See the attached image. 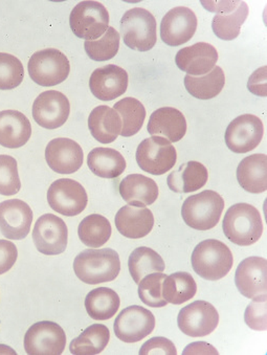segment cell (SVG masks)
Listing matches in <instances>:
<instances>
[{
	"mask_svg": "<svg viewBox=\"0 0 267 355\" xmlns=\"http://www.w3.org/2000/svg\"><path fill=\"white\" fill-rule=\"evenodd\" d=\"M74 270L78 279L86 284L112 282L120 274V257L112 248L86 250L76 257Z\"/></svg>",
	"mask_w": 267,
	"mask_h": 355,
	"instance_id": "6da1fadb",
	"label": "cell"
},
{
	"mask_svg": "<svg viewBox=\"0 0 267 355\" xmlns=\"http://www.w3.org/2000/svg\"><path fill=\"white\" fill-rule=\"evenodd\" d=\"M191 263L194 272L201 278L218 281L225 278L233 268V254L223 242L207 239L194 248Z\"/></svg>",
	"mask_w": 267,
	"mask_h": 355,
	"instance_id": "7a4b0ae2",
	"label": "cell"
},
{
	"mask_svg": "<svg viewBox=\"0 0 267 355\" xmlns=\"http://www.w3.org/2000/svg\"><path fill=\"white\" fill-rule=\"evenodd\" d=\"M223 229L236 245H252L263 234L262 217L252 205L236 204L225 213Z\"/></svg>",
	"mask_w": 267,
	"mask_h": 355,
	"instance_id": "3957f363",
	"label": "cell"
},
{
	"mask_svg": "<svg viewBox=\"0 0 267 355\" xmlns=\"http://www.w3.org/2000/svg\"><path fill=\"white\" fill-rule=\"evenodd\" d=\"M225 200L215 191L205 190L188 197L182 205V216L187 225L197 231H207L218 225Z\"/></svg>",
	"mask_w": 267,
	"mask_h": 355,
	"instance_id": "277c9868",
	"label": "cell"
},
{
	"mask_svg": "<svg viewBox=\"0 0 267 355\" xmlns=\"http://www.w3.org/2000/svg\"><path fill=\"white\" fill-rule=\"evenodd\" d=\"M31 79L43 87L62 83L71 71L67 57L56 49H45L35 53L28 64Z\"/></svg>",
	"mask_w": 267,
	"mask_h": 355,
	"instance_id": "5b68a950",
	"label": "cell"
},
{
	"mask_svg": "<svg viewBox=\"0 0 267 355\" xmlns=\"http://www.w3.org/2000/svg\"><path fill=\"white\" fill-rule=\"evenodd\" d=\"M121 35L129 49L148 52L156 44V20L147 10H129L121 19Z\"/></svg>",
	"mask_w": 267,
	"mask_h": 355,
	"instance_id": "8992f818",
	"label": "cell"
},
{
	"mask_svg": "<svg viewBox=\"0 0 267 355\" xmlns=\"http://www.w3.org/2000/svg\"><path fill=\"white\" fill-rule=\"evenodd\" d=\"M69 26L78 38L98 40L110 28V14L98 1H82L71 11Z\"/></svg>",
	"mask_w": 267,
	"mask_h": 355,
	"instance_id": "52a82bcc",
	"label": "cell"
},
{
	"mask_svg": "<svg viewBox=\"0 0 267 355\" xmlns=\"http://www.w3.org/2000/svg\"><path fill=\"white\" fill-rule=\"evenodd\" d=\"M178 152L171 141L160 137L144 139L137 150V162L143 171L163 175L175 166Z\"/></svg>",
	"mask_w": 267,
	"mask_h": 355,
	"instance_id": "ba28073f",
	"label": "cell"
},
{
	"mask_svg": "<svg viewBox=\"0 0 267 355\" xmlns=\"http://www.w3.org/2000/svg\"><path fill=\"white\" fill-rule=\"evenodd\" d=\"M209 12H216L212 22L214 34L221 40L231 41L240 35L242 24L248 16V6L244 1H201Z\"/></svg>",
	"mask_w": 267,
	"mask_h": 355,
	"instance_id": "9c48e42d",
	"label": "cell"
},
{
	"mask_svg": "<svg viewBox=\"0 0 267 355\" xmlns=\"http://www.w3.org/2000/svg\"><path fill=\"white\" fill-rule=\"evenodd\" d=\"M47 201L55 212L63 216L81 214L88 204L85 189L76 180L60 178L53 182L47 191Z\"/></svg>",
	"mask_w": 267,
	"mask_h": 355,
	"instance_id": "30bf717a",
	"label": "cell"
},
{
	"mask_svg": "<svg viewBox=\"0 0 267 355\" xmlns=\"http://www.w3.org/2000/svg\"><path fill=\"white\" fill-rule=\"evenodd\" d=\"M67 346V334L57 323L38 322L28 328L24 349L31 355H60Z\"/></svg>",
	"mask_w": 267,
	"mask_h": 355,
	"instance_id": "8fae6325",
	"label": "cell"
},
{
	"mask_svg": "<svg viewBox=\"0 0 267 355\" xmlns=\"http://www.w3.org/2000/svg\"><path fill=\"white\" fill-rule=\"evenodd\" d=\"M33 240L43 255H60L67 250L69 242L67 223L56 215L44 214L35 223Z\"/></svg>",
	"mask_w": 267,
	"mask_h": 355,
	"instance_id": "7c38bea8",
	"label": "cell"
},
{
	"mask_svg": "<svg viewBox=\"0 0 267 355\" xmlns=\"http://www.w3.org/2000/svg\"><path fill=\"white\" fill-rule=\"evenodd\" d=\"M180 331L191 338H203L216 329L219 313L209 302L195 301L189 304L178 313Z\"/></svg>",
	"mask_w": 267,
	"mask_h": 355,
	"instance_id": "4fadbf2b",
	"label": "cell"
},
{
	"mask_svg": "<svg viewBox=\"0 0 267 355\" xmlns=\"http://www.w3.org/2000/svg\"><path fill=\"white\" fill-rule=\"evenodd\" d=\"M262 121L254 114H242L232 121L225 131V144L234 153L242 155L258 147L263 139Z\"/></svg>",
	"mask_w": 267,
	"mask_h": 355,
	"instance_id": "5bb4252c",
	"label": "cell"
},
{
	"mask_svg": "<svg viewBox=\"0 0 267 355\" xmlns=\"http://www.w3.org/2000/svg\"><path fill=\"white\" fill-rule=\"evenodd\" d=\"M155 317L151 311L139 305L123 309L114 324V334L124 343H137L152 334Z\"/></svg>",
	"mask_w": 267,
	"mask_h": 355,
	"instance_id": "9a60e30c",
	"label": "cell"
},
{
	"mask_svg": "<svg viewBox=\"0 0 267 355\" xmlns=\"http://www.w3.org/2000/svg\"><path fill=\"white\" fill-rule=\"evenodd\" d=\"M69 98L57 90L42 92L33 104V118L39 126L45 129L60 128L69 120Z\"/></svg>",
	"mask_w": 267,
	"mask_h": 355,
	"instance_id": "2e32d148",
	"label": "cell"
},
{
	"mask_svg": "<svg viewBox=\"0 0 267 355\" xmlns=\"http://www.w3.org/2000/svg\"><path fill=\"white\" fill-rule=\"evenodd\" d=\"M197 24L194 11L186 7L174 8L160 22V38L170 46L184 44L194 36Z\"/></svg>",
	"mask_w": 267,
	"mask_h": 355,
	"instance_id": "e0dca14e",
	"label": "cell"
},
{
	"mask_svg": "<svg viewBox=\"0 0 267 355\" xmlns=\"http://www.w3.org/2000/svg\"><path fill=\"white\" fill-rule=\"evenodd\" d=\"M45 159L49 167L56 173L73 174L83 165V150L77 141L58 137L47 144Z\"/></svg>",
	"mask_w": 267,
	"mask_h": 355,
	"instance_id": "ac0fdd59",
	"label": "cell"
},
{
	"mask_svg": "<svg viewBox=\"0 0 267 355\" xmlns=\"http://www.w3.org/2000/svg\"><path fill=\"white\" fill-rule=\"evenodd\" d=\"M235 283L242 295L250 300L267 297V262L264 258L248 257L238 266Z\"/></svg>",
	"mask_w": 267,
	"mask_h": 355,
	"instance_id": "d6986e66",
	"label": "cell"
},
{
	"mask_svg": "<svg viewBox=\"0 0 267 355\" xmlns=\"http://www.w3.org/2000/svg\"><path fill=\"white\" fill-rule=\"evenodd\" d=\"M32 223V209L24 201L10 199L0 204V232L8 239H24Z\"/></svg>",
	"mask_w": 267,
	"mask_h": 355,
	"instance_id": "ffe728a7",
	"label": "cell"
},
{
	"mask_svg": "<svg viewBox=\"0 0 267 355\" xmlns=\"http://www.w3.org/2000/svg\"><path fill=\"white\" fill-rule=\"evenodd\" d=\"M90 92L104 102L116 100L128 88V73L118 65L110 64L94 71L89 79Z\"/></svg>",
	"mask_w": 267,
	"mask_h": 355,
	"instance_id": "44dd1931",
	"label": "cell"
},
{
	"mask_svg": "<svg viewBox=\"0 0 267 355\" xmlns=\"http://www.w3.org/2000/svg\"><path fill=\"white\" fill-rule=\"evenodd\" d=\"M218 61L217 49L205 42L195 43L178 51L176 65L180 71L190 76H203L216 67Z\"/></svg>",
	"mask_w": 267,
	"mask_h": 355,
	"instance_id": "7402d4cb",
	"label": "cell"
},
{
	"mask_svg": "<svg viewBox=\"0 0 267 355\" xmlns=\"http://www.w3.org/2000/svg\"><path fill=\"white\" fill-rule=\"evenodd\" d=\"M147 128L150 135L176 143L186 135L187 121L182 112L176 108L163 107L151 114Z\"/></svg>",
	"mask_w": 267,
	"mask_h": 355,
	"instance_id": "603a6c76",
	"label": "cell"
},
{
	"mask_svg": "<svg viewBox=\"0 0 267 355\" xmlns=\"http://www.w3.org/2000/svg\"><path fill=\"white\" fill-rule=\"evenodd\" d=\"M114 221L118 231L129 239L146 237L154 227L153 214L146 207L127 205L119 210Z\"/></svg>",
	"mask_w": 267,
	"mask_h": 355,
	"instance_id": "cb8c5ba5",
	"label": "cell"
},
{
	"mask_svg": "<svg viewBox=\"0 0 267 355\" xmlns=\"http://www.w3.org/2000/svg\"><path fill=\"white\" fill-rule=\"evenodd\" d=\"M32 135L30 120L17 110L0 112V145L10 149L22 147Z\"/></svg>",
	"mask_w": 267,
	"mask_h": 355,
	"instance_id": "d4e9b609",
	"label": "cell"
},
{
	"mask_svg": "<svg viewBox=\"0 0 267 355\" xmlns=\"http://www.w3.org/2000/svg\"><path fill=\"white\" fill-rule=\"evenodd\" d=\"M121 196L130 206H151L158 197V187L152 178L141 174H130L121 182Z\"/></svg>",
	"mask_w": 267,
	"mask_h": 355,
	"instance_id": "484cf974",
	"label": "cell"
},
{
	"mask_svg": "<svg viewBox=\"0 0 267 355\" xmlns=\"http://www.w3.org/2000/svg\"><path fill=\"white\" fill-rule=\"evenodd\" d=\"M88 128L94 139L102 144H110L121 135L122 120L114 108L101 105L90 112Z\"/></svg>",
	"mask_w": 267,
	"mask_h": 355,
	"instance_id": "4316f807",
	"label": "cell"
},
{
	"mask_svg": "<svg viewBox=\"0 0 267 355\" xmlns=\"http://www.w3.org/2000/svg\"><path fill=\"white\" fill-rule=\"evenodd\" d=\"M237 180L246 192L260 194L267 190L266 155H252L240 162Z\"/></svg>",
	"mask_w": 267,
	"mask_h": 355,
	"instance_id": "83f0119b",
	"label": "cell"
},
{
	"mask_svg": "<svg viewBox=\"0 0 267 355\" xmlns=\"http://www.w3.org/2000/svg\"><path fill=\"white\" fill-rule=\"evenodd\" d=\"M90 171L98 178H117L126 170V161L120 152L112 148H94L87 157Z\"/></svg>",
	"mask_w": 267,
	"mask_h": 355,
	"instance_id": "f1b7e54d",
	"label": "cell"
},
{
	"mask_svg": "<svg viewBox=\"0 0 267 355\" xmlns=\"http://www.w3.org/2000/svg\"><path fill=\"white\" fill-rule=\"evenodd\" d=\"M209 178L207 168L198 162L182 164L168 178L169 189L175 193H191L205 187Z\"/></svg>",
	"mask_w": 267,
	"mask_h": 355,
	"instance_id": "f546056e",
	"label": "cell"
},
{
	"mask_svg": "<svg viewBox=\"0 0 267 355\" xmlns=\"http://www.w3.org/2000/svg\"><path fill=\"white\" fill-rule=\"evenodd\" d=\"M118 293L108 287H98L88 293L85 297V309L88 315L96 321L112 319L120 309Z\"/></svg>",
	"mask_w": 267,
	"mask_h": 355,
	"instance_id": "4dcf8cb0",
	"label": "cell"
},
{
	"mask_svg": "<svg viewBox=\"0 0 267 355\" xmlns=\"http://www.w3.org/2000/svg\"><path fill=\"white\" fill-rule=\"evenodd\" d=\"M225 84V71L215 67L207 75L190 76L184 78V86L189 94L199 100H211L223 92Z\"/></svg>",
	"mask_w": 267,
	"mask_h": 355,
	"instance_id": "1f68e13d",
	"label": "cell"
},
{
	"mask_svg": "<svg viewBox=\"0 0 267 355\" xmlns=\"http://www.w3.org/2000/svg\"><path fill=\"white\" fill-rule=\"evenodd\" d=\"M110 340V329L102 324H94L71 340L69 351L75 355L98 354L104 351Z\"/></svg>",
	"mask_w": 267,
	"mask_h": 355,
	"instance_id": "d6a6232c",
	"label": "cell"
},
{
	"mask_svg": "<svg viewBox=\"0 0 267 355\" xmlns=\"http://www.w3.org/2000/svg\"><path fill=\"white\" fill-rule=\"evenodd\" d=\"M129 272L137 284L144 277L153 272H163L166 266L160 254L146 246L135 248L128 260Z\"/></svg>",
	"mask_w": 267,
	"mask_h": 355,
	"instance_id": "836d02e7",
	"label": "cell"
},
{
	"mask_svg": "<svg viewBox=\"0 0 267 355\" xmlns=\"http://www.w3.org/2000/svg\"><path fill=\"white\" fill-rule=\"evenodd\" d=\"M196 293V282L189 272H175L164 280L163 297L168 303L180 305L193 299Z\"/></svg>",
	"mask_w": 267,
	"mask_h": 355,
	"instance_id": "e575fe53",
	"label": "cell"
},
{
	"mask_svg": "<svg viewBox=\"0 0 267 355\" xmlns=\"http://www.w3.org/2000/svg\"><path fill=\"white\" fill-rule=\"evenodd\" d=\"M112 233L110 220L100 214H92L85 217L78 229L82 243L94 248L104 245L110 239Z\"/></svg>",
	"mask_w": 267,
	"mask_h": 355,
	"instance_id": "d590c367",
	"label": "cell"
},
{
	"mask_svg": "<svg viewBox=\"0 0 267 355\" xmlns=\"http://www.w3.org/2000/svg\"><path fill=\"white\" fill-rule=\"evenodd\" d=\"M114 110L122 120V137H132L141 130L145 122L146 110L139 100L127 96L114 104Z\"/></svg>",
	"mask_w": 267,
	"mask_h": 355,
	"instance_id": "8d00e7d4",
	"label": "cell"
},
{
	"mask_svg": "<svg viewBox=\"0 0 267 355\" xmlns=\"http://www.w3.org/2000/svg\"><path fill=\"white\" fill-rule=\"evenodd\" d=\"M121 36L116 28L110 26L98 40L85 41L84 49L92 60L96 62L108 61L117 56L120 49Z\"/></svg>",
	"mask_w": 267,
	"mask_h": 355,
	"instance_id": "74e56055",
	"label": "cell"
},
{
	"mask_svg": "<svg viewBox=\"0 0 267 355\" xmlns=\"http://www.w3.org/2000/svg\"><path fill=\"white\" fill-rule=\"evenodd\" d=\"M167 275L153 272L147 275L139 283V295L144 304L154 309H160L168 305L163 297V282Z\"/></svg>",
	"mask_w": 267,
	"mask_h": 355,
	"instance_id": "f35d334b",
	"label": "cell"
},
{
	"mask_svg": "<svg viewBox=\"0 0 267 355\" xmlns=\"http://www.w3.org/2000/svg\"><path fill=\"white\" fill-rule=\"evenodd\" d=\"M24 69L17 57L0 53V89L11 90L24 81Z\"/></svg>",
	"mask_w": 267,
	"mask_h": 355,
	"instance_id": "ab89813d",
	"label": "cell"
},
{
	"mask_svg": "<svg viewBox=\"0 0 267 355\" xmlns=\"http://www.w3.org/2000/svg\"><path fill=\"white\" fill-rule=\"evenodd\" d=\"M21 189L17 161L10 155H0V195L11 196Z\"/></svg>",
	"mask_w": 267,
	"mask_h": 355,
	"instance_id": "60d3db41",
	"label": "cell"
},
{
	"mask_svg": "<svg viewBox=\"0 0 267 355\" xmlns=\"http://www.w3.org/2000/svg\"><path fill=\"white\" fill-rule=\"evenodd\" d=\"M266 300L267 297L252 300L244 313V321L246 325L257 331H265L267 328Z\"/></svg>",
	"mask_w": 267,
	"mask_h": 355,
	"instance_id": "b9f144b4",
	"label": "cell"
},
{
	"mask_svg": "<svg viewBox=\"0 0 267 355\" xmlns=\"http://www.w3.org/2000/svg\"><path fill=\"white\" fill-rule=\"evenodd\" d=\"M141 355L149 354H178L175 346L171 340L162 336H156V338H150L141 346L139 350Z\"/></svg>",
	"mask_w": 267,
	"mask_h": 355,
	"instance_id": "7bdbcfd3",
	"label": "cell"
},
{
	"mask_svg": "<svg viewBox=\"0 0 267 355\" xmlns=\"http://www.w3.org/2000/svg\"><path fill=\"white\" fill-rule=\"evenodd\" d=\"M18 250L9 240H0V275L9 272L17 261Z\"/></svg>",
	"mask_w": 267,
	"mask_h": 355,
	"instance_id": "ee69618b",
	"label": "cell"
},
{
	"mask_svg": "<svg viewBox=\"0 0 267 355\" xmlns=\"http://www.w3.org/2000/svg\"><path fill=\"white\" fill-rule=\"evenodd\" d=\"M248 88L256 96H266V67L255 71L248 80Z\"/></svg>",
	"mask_w": 267,
	"mask_h": 355,
	"instance_id": "f6af8a7d",
	"label": "cell"
},
{
	"mask_svg": "<svg viewBox=\"0 0 267 355\" xmlns=\"http://www.w3.org/2000/svg\"><path fill=\"white\" fill-rule=\"evenodd\" d=\"M190 347H193V348H197L198 350H195L193 353H197V354H203V353H212L214 354H217L216 349H214L213 347L207 345V343H194V344L189 345Z\"/></svg>",
	"mask_w": 267,
	"mask_h": 355,
	"instance_id": "bcb514c9",
	"label": "cell"
}]
</instances>
